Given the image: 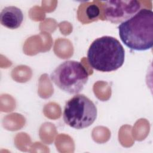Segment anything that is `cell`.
I'll return each instance as SVG.
<instances>
[{"label":"cell","instance_id":"cell-1","mask_svg":"<svg viewBox=\"0 0 153 153\" xmlns=\"http://www.w3.org/2000/svg\"><path fill=\"white\" fill-rule=\"evenodd\" d=\"M121 41L128 48L145 51L153 45V12L147 8L140 9L129 19L118 27Z\"/></svg>","mask_w":153,"mask_h":153},{"label":"cell","instance_id":"cell-2","mask_svg":"<svg viewBox=\"0 0 153 153\" xmlns=\"http://www.w3.org/2000/svg\"><path fill=\"white\" fill-rule=\"evenodd\" d=\"M125 51L120 41L110 36L96 39L87 51L90 66L100 72H112L121 67L124 62Z\"/></svg>","mask_w":153,"mask_h":153},{"label":"cell","instance_id":"cell-3","mask_svg":"<svg viewBox=\"0 0 153 153\" xmlns=\"http://www.w3.org/2000/svg\"><path fill=\"white\" fill-rule=\"evenodd\" d=\"M50 79L61 90L76 94L83 90L88 79V74L81 63L67 60L56 67L51 72Z\"/></svg>","mask_w":153,"mask_h":153},{"label":"cell","instance_id":"cell-4","mask_svg":"<svg viewBox=\"0 0 153 153\" xmlns=\"http://www.w3.org/2000/svg\"><path fill=\"white\" fill-rule=\"evenodd\" d=\"M97 108L84 94H75L65 104L63 120L66 124L75 129L90 126L97 117Z\"/></svg>","mask_w":153,"mask_h":153},{"label":"cell","instance_id":"cell-5","mask_svg":"<svg viewBox=\"0 0 153 153\" xmlns=\"http://www.w3.org/2000/svg\"><path fill=\"white\" fill-rule=\"evenodd\" d=\"M105 20L112 23H121L136 14L141 5L136 0H113L100 1Z\"/></svg>","mask_w":153,"mask_h":153},{"label":"cell","instance_id":"cell-6","mask_svg":"<svg viewBox=\"0 0 153 153\" xmlns=\"http://www.w3.org/2000/svg\"><path fill=\"white\" fill-rule=\"evenodd\" d=\"M23 20V13L17 7H6L1 11L0 14L1 23L2 26L10 29H16L19 27Z\"/></svg>","mask_w":153,"mask_h":153},{"label":"cell","instance_id":"cell-7","mask_svg":"<svg viewBox=\"0 0 153 153\" xmlns=\"http://www.w3.org/2000/svg\"><path fill=\"white\" fill-rule=\"evenodd\" d=\"M85 15L89 22H93L98 19L100 15V9L94 1L87 5L84 10Z\"/></svg>","mask_w":153,"mask_h":153}]
</instances>
